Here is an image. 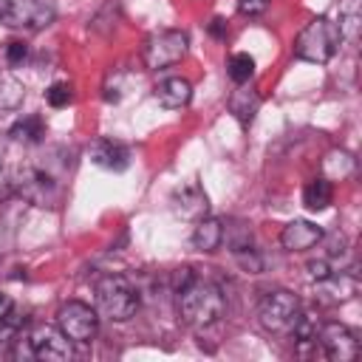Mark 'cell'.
<instances>
[{
  "mask_svg": "<svg viewBox=\"0 0 362 362\" xmlns=\"http://www.w3.org/2000/svg\"><path fill=\"white\" fill-rule=\"evenodd\" d=\"M226 74L235 85H243L255 76V59L249 54H232L229 62H226Z\"/></svg>",
  "mask_w": 362,
  "mask_h": 362,
  "instance_id": "obj_20",
  "label": "cell"
},
{
  "mask_svg": "<svg viewBox=\"0 0 362 362\" xmlns=\"http://www.w3.org/2000/svg\"><path fill=\"white\" fill-rule=\"evenodd\" d=\"M331 201H334V184L328 178H311L303 187V204H305V209L322 212Z\"/></svg>",
  "mask_w": 362,
  "mask_h": 362,
  "instance_id": "obj_19",
  "label": "cell"
},
{
  "mask_svg": "<svg viewBox=\"0 0 362 362\" xmlns=\"http://www.w3.org/2000/svg\"><path fill=\"white\" fill-rule=\"evenodd\" d=\"M14 192L23 195L28 204L34 206H54L59 201V184L51 173H45L42 167H23L14 178Z\"/></svg>",
  "mask_w": 362,
  "mask_h": 362,
  "instance_id": "obj_8",
  "label": "cell"
},
{
  "mask_svg": "<svg viewBox=\"0 0 362 362\" xmlns=\"http://www.w3.org/2000/svg\"><path fill=\"white\" fill-rule=\"evenodd\" d=\"M232 255H235L238 266H240L246 274H260V272H263V257L255 252V246H246V249L232 252Z\"/></svg>",
  "mask_w": 362,
  "mask_h": 362,
  "instance_id": "obj_23",
  "label": "cell"
},
{
  "mask_svg": "<svg viewBox=\"0 0 362 362\" xmlns=\"http://www.w3.org/2000/svg\"><path fill=\"white\" fill-rule=\"evenodd\" d=\"M28 59V45L23 42V40H8L6 42V62L11 65V68H17V65H23Z\"/></svg>",
  "mask_w": 362,
  "mask_h": 362,
  "instance_id": "obj_25",
  "label": "cell"
},
{
  "mask_svg": "<svg viewBox=\"0 0 362 362\" xmlns=\"http://www.w3.org/2000/svg\"><path fill=\"white\" fill-rule=\"evenodd\" d=\"M178 317L192 328H209L223 317L226 297L218 283L192 274V269H178Z\"/></svg>",
  "mask_w": 362,
  "mask_h": 362,
  "instance_id": "obj_1",
  "label": "cell"
},
{
  "mask_svg": "<svg viewBox=\"0 0 362 362\" xmlns=\"http://www.w3.org/2000/svg\"><path fill=\"white\" fill-rule=\"evenodd\" d=\"M90 161L110 173H124L130 167V150L122 141L113 139H96L90 144Z\"/></svg>",
  "mask_w": 362,
  "mask_h": 362,
  "instance_id": "obj_12",
  "label": "cell"
},
{
  "mask_svg": "<svg viewBox=\"0 0 362 362\" xmlns=\"http://www.w3.org/2000/svg\"><path fill=\"white\" fill-rule=\"evenodd\" d=\"M170 204H173V212H175L178 218H184V221H201V218L209 215V198H206V192H204L198 184H184V187H178V189L173 192Z\"/></svg>",
  "mask_w": 362,
  "mask_h": 362,
  "instance_id": "obj_11",
  "label": "cell"
},
{
  "mask_svg": "<svg viewBox=\"0 0 362 362\" xmlns=\"http://www.w3.org/2000/svg\"><path fill=\"white\" fill-rule=\"evenodd\" d=\"M8 136H11L14 141H20V144H40V141L45 139V122H42V116H37V113L23 116V119H17V122L11 124Z\"/></svg>",
  "mask_w": 362,
  "mask_h": 362,
  "instance_id": "obj_17",
  "label": "cell"
},
{
  "mask_svg": "<svg viewBox=\"0 0 362 362\" xmlns=\"http://www.w3.org/2000/svg\"><path fill=\"white\" fill-rule=\"evenodd\" d=\"M187 48H189V37L181 28H158L144 40L141 62L150 71H161V68L181 62L187 57Z\"/></svg>",
  "mask_w": 362,
  "mask_h": 362,
  "instance_id": "obj_5",
  "label": "cell"
},
{
  "mask_svg": "<svg viewBox=\"0 0 362 362\" xmlns=\"http://www.w3.org/2000/svg\"><path fill=\"white\" fill-rule=\"evenodd\" d=\"M257 107H260V93H257L255 88H249L246 82L238 85V90H235L232 99H229V110L235 113V119H238L240 124H249V122L255 119Z\"/></svg>",
  "mask_w": 362,
  "mask_h": 362,
  "instance_id": "obj_16",
  "label": "cell"
},
{
  "mask_svg": "<svg viewBox=\"0 0 362 362\" xmlns=\"http://www.w3.org/2000/svg\"><path fill=\"white\" fill-rule=\"evenodd\" d=\"M303 308H300V300L294 291L288 288H272L260 297V305H257V317H260V325L272 334H291L294 322L300 320Z\"/></svg>",
  "mask_w": 362,
  "mask_h": 362,
  "instance_id": "obj_4",
  "label": "cell"
},
{
  "mask_svg": "<svg viewBox=\"0 0 362 362\" xmlns=\"http://www.w3.org/2000/svg\"><path fill=\"white\" fill-rule=\"evenodd\" d=\"M57 328L74 342H90L99 331V311L82 300H68L57 308Z\"/></svg>",
  "mask_w": 362,
  "mask_h": 362,
  "instance_id": "obj_7",
  "label": "cell"
},
{
  "mask_svg": "<svg viewBox=\"0 0 362 362\" xmlns=\"http://www.w3.org/2000/svg\"><path fill=\"white\" fill-rule=\"evenodd\" d=\"M96 311L113 322H124L139 311V291L122 274H105L93 286Z\"/></svg>",
  "mask_w": 362,
  "mask_h": 362,
  "instance_id": "obj_3",
  "label": "cell"
},
{
  "mask_svg": "<svg viewBox=\"0 0 362 362\" xmlns=\"http://www.w3.org/2000/svg\"><path fill=\"white\" fill-rule=\"evenodd\" d=\"M223 243V221L218 218H201L195 221V229H192V246L198 252H218V246Z\"/></svg>",
  "mask_w": 362,
  "mask_h": 362,
  "instance_id": "obj_15",
  "label": "cell"
},
{
  "mask_svg": "<svg viewBox=\"0 0 362 362\" xmlns=\"http://www.w3.org/2000/svg\"><path fill=\"white\" fill-rule=\"evenodd\" d=\"M11 308H14V303H11V297L8 294H0V322L11 314Z\"/></svg>",
  "mask_w": 362,
  "mask_h": 362,
  "instance_id": "obj_30",
  "label": "cell"
},
{
  "mask_svg": "<svg viewBox=\"0 0 362 362\" xmlns=\"http://www.w3.org/2000/svg\"><path fill=\"white\" fill-rule=\"evenodd\" d=\"M223 240L232 252H240L246 246H252V229L243 223V221H232V223H223Z\"/></svg>",
  "mask_w": 362,
  "mask_h": 362,
  "instance_id": "obj_21",
  "label": "cell"
},
{
  "mask_svg": "<svg viewBox=\"0 0 362 362\" xmlns=\"http://www.w3.org/2000/svg\"><path fill=\"white\" fill-rule=\"evenodd\" d=\"M308 274H311V280H325V277H331L334 274V266H331V260L328 257H317V260H308Z\"/></svg>",
  "mask_w": 362,
  "mask_h": 362,
  "instance_id": "obj_26",
  "label": "cell"
},
{
  "mask_svg": "<svg viewBox=\"0 0 362 362\" xmlns=\"http://www.w3.org/2000/svg\"><path fill=\"white\" fill-rule=\"evenodd\" d=\"M23 93L25 88L14 79V76H0V107H17L23 102Z\"/></svg>",
  "mask_w": 362,
  "mask_h": 362,
  "instance_id": "obj_22",
  "label": "cell"
},
{
  "mask_svg": "<svg viewBox=\"0 0 362 362\" xmlns=\"http://www.w3.org/2000/svg\"><path fill=\"white\" fill-rule=\"evenodd\" d=\"M322 238H325L322 229H320L317 223H311V221H291V223H286L283 232H280V243H283L286 252H308V249H314Z\"/></svg>",
  "mask_w": 362,
  "mask_h": 362,
  "instance_id": "obj_13",
  "label": "cell"
},
{
  "mask_svg": "<svg viewBox=\"0 0 362 362\" xmlns=\"http://www.w3.org/2000/svg\"><path fill=\"white\" fill-rule=\"evenodd\" d=\"M14 195V178L8 175V170L0 164V201H8Z\"/></svg>",
  "mask_w": 362,
  "mask_h": 362,
  "instance_id": "obj_28",
  "label": "cell"
},
{
  "mask_svg": "<svg viewBox=\"0 0 362 362\" xmlns=\"http://www.w3.org/2000/svg\"><path fill=\"white\" fill-rule=\"evenodd\" d=\"M57 17L54 0H3L0 3V23L6 28L40 31L51 25Z\"/></svg>",
  "mask_w": 362,
  "mask_h": 362,
  "instance_id": "obj_6",
  "label": "cell"
},
{
  "mask_svg": "<svg viewBox=\"0 0 362 362\" xmlns=\"http://www.w3.org/2000/svg\"><path fill=\"white\" fill-rule=\"evenodd\" d=\"M28 354L34 359H48V362H68L74 356V348H71V339L54 328V325H37L28 337Z\"/></svg>",
  "mask_w": 362,
  "mask_h": 362,
  "instance_id": "obj_9",
  "label": "cell"
},
{
  "mask_svg": "<svg viewBox=\"0 0 362 362\" xmlns=\"http://www.w3.org/2000/svg\"><path fill=\"white\" fill-rule=\"evenodd\" d=\"M71 99H74V90H71L68 82H54V85L45 90V102H48L51 107H65Z\"/></svg>",
  "mask_w": 362,
  "mask_h": 362,
  "instance_id": "obj_24",
  "label": "cell"
},
{
  "mask_svg": "<svg viewBox=\"0 0 362 362\" xmlns=\"http://www.w3.org/2000/svg\"><path fill=\"white\" fill-rule=\"evenodd\" d=\"M342 45V31L334 20L328 17H311L300 34L294 37V57L303 59V62H317V65H325L337 57Z\"/></svg>",
  "mask_w": 362,
  "mask_h": 362,
  "instance_id": "obj_2",
  "label": "cell"
},
{
  "mask_svg": "<svg viewBox=\"0 0 362 362\" xmlns=\"http://www.w3.org/2000/svg\"><path fill=\"white\" fill-rule=\"evenodd\" d=\"M356 170V158L348 153V150H331L325 158H322V178L328 181H345L348 175H354Z\"/></svg>",
  "mask_w": 362,
  "mask_h": 362,
  "instance_id": "obj_18",
  "label": "cell"
},
{
  "mask_svg": "<svg viewBox=\"0 0 362 362\" xmlns=\"http://www.w3.org/2000/svg\"><path fill=\"white\" fill-rule=\"evenodd\" d=\"M317 342H320L322 354L334 362H351L359 354V342H356L354 331L342 322H322L317 331Z\"/></svg>",
  "mask_w": 362,
  "mask_h": 362,
  "instance_id": "obj_10",
  "label": "cell"
},
{
  "mask_svg": "<svg viewBox=\"0 0 362 362\" xmlns=\"http://www.w3.org/2000/svg\"><path fill=\"white\" fill-rule=\"evenodd\" d=\"M153 96L167 107V110H178L187 107L192 99V85L184 76H167L153 88Z\"/></svg>",
  "mask_w": 362,
  "mask_h": 362,
  "instance_id": "obj_14",
  "label": "cell"
},
{
  "mask_svg": "<svg viewBox=\"0 0 362 362\" xmlns=\"http://www.w3.org/2000/svg\"><path fill=\"white\" fill-rule=\"evenodd\" d=\"M269 8V0H238V11L246 17H260Z\"/></svg>",
  "mask_w": 362,
  "mask_h": 362,
  "instance_id": "obj_27",
  "label": "cell"
},
{
  "mask_svg": "<svg viewBox=\"0 0 362 362\" xmlns=\"http://www.w3.org/2000/svg\"><path fill=\"white\" fill-rule=\"evenodd\" d=\"M226 20L223 17H212V23H209V34L215 37V40H226Z\"/></svg>",
  "mask_w": 362,
  "mask_h": 362,
  "instance_id": "obj_29",
  "label": "cell"
}]
</instances>
